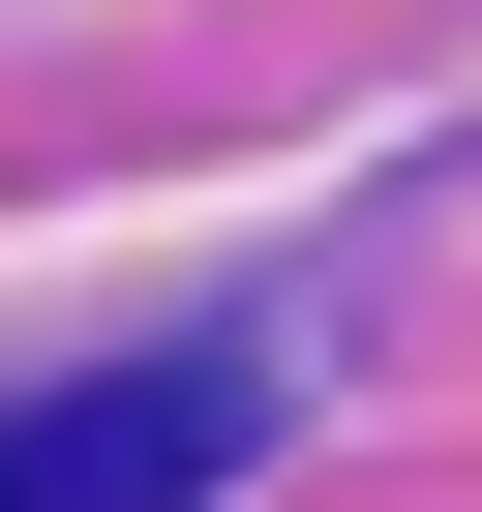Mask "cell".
Returning <instances> with one entry per match:
<instances>
[{
  "label": "cell",
  "mask_w": 482,
  "mask_h": 512,
  "mask_svg": "<svg viewBox=\"0 0 482 512\" xmlns=\"http://www.w3.org/2000/svg\"><path fill=\"white\" fill-rule=\"evenodd\" d=\"M241 452H272L241 362H121V392H31V422H0V512H211Z\"/></svg>",
  "instance_id": "6da1fadb"
}]
</instances>
